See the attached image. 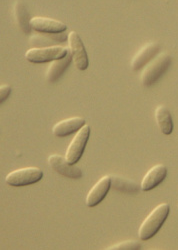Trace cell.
Returning a JSON list of instances; mask_svg holds the SVG:
<instances>
[{"label":"cell","mask_w":178,"mask_h":250,"mask_svg":"<svg viewBox=\"0 0 178 250\" xmlns=\"http://www.w3.org/2000/svg\"><path fill=\"white\" fill-rule=\"evenodd\" d=\"M110 187H111L110 175H105L101 177L89 190L85 200L86 205L88 207H94L97 204H99L107 195Z\"/></svg>","instance_id":"9"},{"label":"cell","mask_w":178,"mask_h":250,"mask_svg":"<svg viewBox=\"0 0 178 250\" xmlns=\"http://www.w3.org/2000/svg\"><path fill=\"white\" fill-rule=\"evenodd\" d=\"M90 126L85 124L75 133L65 153V159L68 163L75 164L81 158L90 136Z\"/></svg>","instance_id":"4"},{"label":"cell","mask_w":178,"mask_h":250,"mask_svg":"<svg viewBox=\"0 0 178 250\" xmlns=\"http://www.w3.org/2000/svg\"><path fill=\"white\" fill-rule=\"evenodd\" d=\"M11 93V86L8 85V84H2L1 86H0V103L4 102L9 94Z\"/></svg>","instance_id":"19"},{"label":"cell","mask_w":178,"mask_h":250,"mask_svg":"<svg viewBox=\"0 0 178 250\" xmlns=\"http://www.w3.org/2000/svg\"><path fill=\"white\" fill-rule=\"evenodd\" d=\"M156 122L164 135H169L173 130V121L169 109L164 105L157 106L154 112Z\"/></svg>","instance_id":"17"},{"label":"cell","mask_w":178,"mask_h":250,"mask_svg":"<svg viewBox=\"0 0 178 250\" xmlns=\"http://www.w3.org/2000/svg\"><path fill=\"white\" fill-rule=\"evenodd\" d=\"M141 248V244L136 240H125L122 242H119L117 244H114L107 249H114V250H138Z\"/></svg>","instance_id":"18"},{"label":"cell","mask_w":178,"mask_h":250,"mask_svg":"<svg viewBox=\"0 0 178 250\" xmlns=\"http://www.w3.org/2000/svg\"><path fill=\"white\" fill-rule=\"evenodd\" d=\"M72 62V55L70 51L67 52V54L56 60L51 61V63L46 71V79L48 82H55L61 75L64 73V71L68 68L70 63Z\"/></svg>","instance_id":"14"},{"label":"cell","mask_w":178,"mask_h":250,"mask_svg":"<svg viewBox=\"0 0 178 250\" xmlns=\"http://www.w3.org/2000/svg\"><path fill=\"white\" fill-rule=\"evenodd\" d=\"M171 56L162 52L155 56L150 62L145 65V68L141 74V82L145 87L153 85L154 83L159 80V78L168 70L171 64Z\"/></svg>","instance_id":"2"},{"label":"cell","mask_w":178,"mask_h":250,"mask_svg":"<svg viewBox=\"0 0 178 250\" xmlns=\"http://www.w3.org/2000/svg\"><path fill=\"white\" fill-rule=\"evenodd\" d=\"M169 212L170 207L167 203L157 205L141 223L139 230H138L139 238L141 240H148L153 237L159 231V229L167 219Z\"/></svg>","instance_id":"1"},{"label":"cell","mask_w":178,"mask_h":250,"mask_svg":"<svg viewBox=\"0 0 178 250\" xmlns=\"http://www.w3.org/2000/svg\"><path fill=\"white\" fill-rule=\"evenodd\" d=\"M68 39V34L64 32L59 33H44L37 32L29 37V43L33 47H46L59 45Z\"/></svg>","instance_id":"10"},{"label":"cell","mask_w":178,"mask_h":250,"mask_svg":"<svg viewBox=\"0 0 178 250\" xmlns=\"http://www.w3.org/2000/svg\"><path fill=\"white\" fill-rule=\"evenodd\" d=\"M167 175V168L163 164H156L151 167L140 183V187L142 191H149L160 184Z\"/></svg>","instance_id":"13"},{"label":"cell","mask_w":178,"mask_h":250,"mask_svg":"<svg viewBox=\"0 0 178 250\" xmlns=\"http://www.w3.org/2000/svg\"><path fill=\"white\" fill-rule=\"evenodd\" d=\"M30 25L36 32L44 33H59L64 32L67 29V25L60 20L44 16L32 17L30 19Z\"/></svg>","instance_id":"8"},{"label":"cell","mask_w":178,"mask_h":250,"mask_svg":"<svg viewBox=\"0 0 178 250\" xmlns=\"http://www.w3.org/2000/svg\"><path fill=\"white\" fill-rule=\"evenodd\" d=\"M48 164L54 171L65 177L79 179L82 176V170L75 166V164L68 163L65 156L63 157L59 154H52L48 157Z\"/></svg>","instance_id":"7"},{"label":"cell","mask_w":178,"mask_h":250,"mask_svg":"<svg viewBox=\"0 0 178 250\" xmlns=\"http://www.w3.org/2000/svg\"><path fill=\"white\" fill-rule=\"evenodd\" d=\"M43 172L38 167H25L11 171L5 177V181L10 186H26L41 180Z\"/></svg>","instance_id":"5"},{"label":"cell","mask_w":178,"mask_h":250,"mask_svg":"<svg viewBox=\"0 0 178 250\" xmlns=\"http://www.w3.org/2000/svg\"><path fill=\"white\" fill-rule=\"evenodd\" d=\"M14 16L16 19L17 25L24 34H28L31 32V25H30V17L28 10L25 4L21 0H16L14 3Z\"/></svg>","instance_id":"16"},{"label":"cell","mask_w":178,"mask_h":250,"mask_svg":"<svg viewBox=\"0 0 178 250\" xmlns=\"http://www.w3.org/2000/svg\"><path fill=\"white\" fill-rule=\"evenodd\" d=\"M68 51V48L61 45L33 47L26 51L25 58L32 63H45L64 57Z\"/></svg>","instance_id":"3"},{"label":"cell","mask_w":178,"mask_h":250,"mask_svg":"<svg viewBox=\"0 0 178 250\" xmlns=\"http://www.w3.org/2000/svg\"><path fill=\"white\" fill-rule=\"evenodd\" d=\"M68 49L72 55V61L79 70H85L89 65V59L82 42V39L76 31H71L68 34Z\"/></svg>","instance_id":"6"},{"label":"cell","mask_w":178,"mask_h":250,"mask_svg":"<svg viewBox=\"0 0 178 250\" xmlns=\"http://www.w3.org/2000/svg\"><path fill=\"white\" fill-rule=\"evenodd\" d=\"M110 179L112 188L119 192L135 194L141 190V187L132 179L119 175H111Z\"/></svg>","instance_id":"15"},{"label":"cell","mask_w":178,"mask_h":250,"mask_svg":"<svg viewBox=\"0 0 178 250\" xmlns=\"http://www.w3.org/2000/svg\"><path fill=\"white\" fill-rule=\"evenodd\" d=\"M83 125H85V119L83 117H70L57 122L53 128L52 133L56 137H65L76 133Z\"/></svg>","instance_id":"12"},{"label":"cell","mask_w":178,"mask_h":250,"mask_svg":"<svg viewBox=\"0 0 178 250\" xmlns=\"http://www.w3.org/2000/svg\"><path fill=\"white\" fill-rule=\"evenodd\" d=\"M160 49V44L158 42H149L138 51L131 60V68L138 71L150 62Z\"/></svg>","instance_id":"11"}]
</instances>
